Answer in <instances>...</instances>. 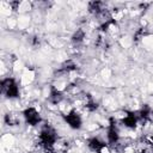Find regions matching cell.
I'll return each mask as SVG.
<instances>
[{"label": "cell", "instance_id": "6", "mask_svg": "<svg viewBox=\"0 0 153 153\" xmlns=\"http://www.w3.org/2000/svg\"><path fill=\"white\" fill-rule=\"evenodd\" d=\"M108 140H109V143L111 146L115 145L116 142H118V131L116 129L114 120H111V124H110V128L108 130Z\"/></svg>", "mask_w": 153, "mask_h": 153}, {"label": "cell", "instance_id": "9", "mask_svg": "<svg viewBox=\"0 0 153 153\" xmlns=\"http://www.w3.org/2000/svg\"><path fill=\"white\" fill-rule=\"evenodd\" d=\"M136 122H137V115H135L133 112H129L123 118V124L126 127H129V128H134L136 126Z\"/></svg>", "mask_w": 153, "mask_h": 153}, {"label": "cell", "instance_id": "3", "mask_svg": "<svg viewBox=\"0 0 153 153\" xmlns=\"http://www.w3.org/2000/svg\"><path fill=\"white\" fill-rule=\"evenodd\" d=\"M23 115H24L26 122H27L29 124H31V126H36V124H38V123L41 122V116H39V114L36 111V109H33V108H27V109L24 111Z\"/></svg>", "mask_w": 153, "mask_h": 153}, {"label": "cell", "instance_id": "15", "mask_svg": "<svg viewBox=\"0 0 153 153\" xmlns=\"http://www.w3.org/2000/svg\"><path fill=\"white\" fill-rule=\"evenodd\" d=\"M141 142H143L146 145H149V146H153V135H149V134L143 135L141 137Z\"/></svg>", "mask_w": 153, "mask_h": 153}, {"label": "cell", "instance_id": "10", "mask_svg": "<svg viewBox=\"0 0 153 153\" xmlns=\"http://www.w3.org/2000/svg\"><path fill=\"white\" fill-rule=\"evenodd\" d=\"M63 99V93L61 91H57L56 88H51V92L49 94V100L53 103V104H57L60 103L61 100Z\"/></svg>", "mask_w": 153, "mask_h": 153}, {"label": "cell", "instance_id": "11", "mask_svg": "<svg viewBox=\"0 0 153 153\" xmlns=\"http://www.w3.org/2000/svg\"><path fill=\"white\" fill-rule=\"evenodd\" d=\"M104 146H105V143H104V142H102L100 140H98L97 137H93V139L88 140V147H90L92 151L99 152Z\"/></svg>", "mask_w": 153, "mask_h": 153}, {"label": "cell", "instance_id": "4", "mask_svg": "<svg viewBox=\"0 0 153 153\" xmlns=\"http://www.w3.org/2000/svg\"><path fill=\"white\" fill-rule=\"evenodd\" d=\"M68 148V142L65 139H56L51 146L44 147V149H51L54 153H65Z\"/></svg>", "mask_w": 153, "mask_h": 153}, {"label": "cell", "instance_id": "2", "mask_svg": "<svg viewBox=\"0 0 153 153\" xmlns=\"http://www.w3.org/2000/svg\"><path fill=\"white\" fill-rule=\"evenodd\" d=\"M1 90H2V92L8 98H16L19 94V90H18V86H17L16 81L13 79H10V78L2 80V82H1Z\"/></svg>", "mask_w": 153, "mask_h": 153}, {"label": "cell", "instance_id": "8", "mask_svg": "<svg viewBox=\"0 0 153 153\" xmlns=\"http://www.w3.org/2000/svg\"><path fill=\"white\" fill-rule=\"evenodd\" d=\"M5 122L8 126H17L20 123V117L16 112H8L5 115Z\"/></svg>", "mask_w": 153, "mask_h": 153}, {"label": "cell", "instance_id": "12", "mask_svg": "<svg viewBox=\"0 0 153 153\" xmlns=\"http://www.w3.org/2000/svg\"><path fill=\"white\" fill-rule=\"evenodd\" d=\"M140 117L142 120H153V112L148 105H143L140 110Z\"/></svg>", "mask_w": 153, "mask_h": 153}, {"label": "cell", "instance_id": "16", "mask_svg": "<svg viewBox=\"0 0 153 153\" xmlns=\"http://www.w3.org/2000/svg\"><path fill=\"white\" fill-rule=\"evenodd\" d=\"M145 35H147V30H146V29H143V27H141L139 31H136V33H135V36H134V37H135V39H136V41H139V39H140L142 36H145Z\"/></svg>", "mask_w": 153, "mask_h": 153}, {"label": "cell", "instance_id": "13", "mask_svg": "<svg viewBox=\"0 0 153 153\" xmlns=\"http://www.w3.org/2000/svg\"><path fill=\"white\" fill-rule=\"evenodd\" d=\"M136 151H137V153H153V146L146 145V143L140 141Z\"/></svg>", "mask_w": 153, "mask_h": 153}, {"label": "cell", "instance_id": "7", "mask_svg": "<svg viewBox=\"0 0 153 153\" xmlns=\"http://www.w3.org/2000/svg\"><path fill=\"white\" fill-rule=\"evenodd\" d=\"M105 8H104V4L103 2H100V1H92V2H90L88 4V11L92 13V14H94V16H97V14H99L102 11H104Z\"/></svg>", "mask_w": 153, "mask_h": 153}, {"label": "cell", "instance_id": "1", "mask_svg": "<svg viewBox=\"0 0 153 153\" xmlns=\"http://www.w3.org/2000/svg\"><path fill=\"white\" fill-rule=\"evenodd\" d=\"M56 133L55 130L49 127V126H45L42 130H41V134H39V140H41V143L44 146V147H48V146H51L55 140H56Z\"/></svg>", "mask_w": 153, "mask_h": 153}, {"label": "cell", "instance_id": "14", "mask_svg": "<svg viewBox=\"0 0 153 153\" xmlns=\"http://www.w3.org/2000/svg\"><path fill=\"white\" fill-rule=\"evenodd\" d=\"M84 37H85V32H84L81 29H79V30L75 31V33L73 35L72 39H73V42H76V43H78V42H81Z\"/></svg>", "mask_w": 153, "mask_h": 153}, {"label": "cell", "instance_id": "5", "mask_svg": "<svg viewBox=\"0 0 153 153\" xmlns=\"http://www.w3.org/2000/svg\"><path fill=\"white\" fill-rule=\"evenodd\" d=\"M65 120H66V122H67L72 128H74V129H79L80 126H81V118H80V116H79L75 111H71L69 114H67V115L65 116Z\"/></svg>", "mask_w": 153, "mask_h": 153}]
</instances>
